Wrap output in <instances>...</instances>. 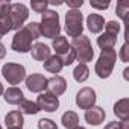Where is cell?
I'll return each instance as SVG.
<instances>
[{
	"label": "cell",
	"mask_w": 129,
	"mask_h": 129,
	"mask_svg": "<svg viewBox=\"0 0 129 129\" xmlns=\"http://www.w3.org/2000/svg\"><path fill=\"white\" fill-rule=\"evenodd\" d=\"M40 29H41V35L50 40H55L56 37H59L61 32V26H59V15L56 11L47 9L43 12L41 15V23H40Z\"/></svg>",
	"instance_id": "cell-1"
},
{
	"label": "cell",
	"mask_w": 129,
	"mask_h": 129,
	"mask_svg": "<svg viewBox=\"0 0 129 129\" xmlns=\"http://www.w3.org/2000/svg\"><path fill=\"white\" fill-rule=\"evenodd\" d=\"M115 61H117V53L114 49L102 50L99 59L96 61V67H94V70L100 79H106L111 76L114 66H115Z\"/></svg>",
	"instance_id": "cell-2"
},
{
	"label": "cell",
	"mask_w": 129,
	"mask_h": 129,
	"mask_svg": "<svg viewBox=\"0 0 129 129\" xmlns=\"http://www.w3.org/2000/svg\"><path fill=\"white\" fill-rule=\"evenodd\" d=\"M70 46L73 47V50L76 53V59L79 61V64H87V62L93 61L94 50H93V46H91V41L88 37H85V35L76 37V38H73Z\"/></svg>",
	"instance_id": "cell-3"
},
{
	"label": "cell",
	"mask_w": 129,
	"mask_h": 129,
	"mask_svg": "<svg viewBox=\"0 0 129 129\" xmlns=\"http://www.w3.org/2000/svg\"><path fill=\"white\" fill-rule=\"evenodd\" d=\"M84 30V15L79 9H70L66 14V32L69 37H81Z\"/></svg>",
	"instance_id": "cell-4"
},
{
	"label": "cell",
	"mask_w": 129,
	"mask_h": 129,
	"mask_svg": "<svg viewBox=\"0 0 129 129\" xmlns=\"http://www.w3.org/2000/svg\"><path fill=\"white\" fill-rule=\"evenodd\" d=\"M2 75L8 81V84L18 85L21 81L26 79V69L23 66H20V64L8 62V64H5L3 69H2Z\"/></svg>",
	"instance_id": "cell-5"
},
{
	"label": "cell",
	"mask_w": 129,
	"mask_h": 129,
	"mask_svg": "<svg viewBox=\"0 0 129 129\" xmlns=\"http://www.w3.org/2000/svg\"><path fill=\"white\" fill-rule=\"evenodd\" d=\"M32 40H34V38H32V35L29 34L27 27L23 26L20 30L15 32V35H14V38H12L11 47H12V50L18 52V53H27V52H30V49H32Z\"/></svg>",
	"instance_id": "cell-6"
},
{
	"label": "cell",
	"mask_w": 129,
	"mask_h": 129,
	"mask_svg": "<svg viewBox=\"0 0 129 129\" xmlns=\"http://www.w3.org/2000/svg\"><path fill=\"white\" fill-rule=\"evenodd\" d=\"M9 17H11V23H12V29L20 30L24 24V21L29 17V9L26 5L23 3H11V11H9Z\"/></svg>",
	"instance_id": "cell-7"
},
{
	"label": "cell",
	"mask_w": 129,
	"mask_h": 129,
	"mask_svg": "<svg viewBox=\"0 0 129 129\" xmlns=\"http://www.w3.org/2000/svg\"><path fill=\"white\" fill-rule=\"evenodd\" d=\"M96 103V91L90 87H85L82 88L78 94H76V105L81 108V109H90L93 108Z\"/></svg>",
	"instance_id": "cell-8"
},
{
	"label": "cell",
	"mask_w": 129,
	"mask_h": 129,
	"mask_svg": "<svg viewBox=\"0 0 129 129\" xmlns=\"http://www.w3.org/2000/svg\"><path fill=\"white\" fill-rule=\"evenodd\" d=\"M37 106L40 111H46V112H53L58 109L59 106V100L56 96L50 94V93H41L37 99Z\"/></svg>",
	"instance_id": "cell-9"
},
{
	"label": "cell",
	"mask_w": 129,
	"mask_h": 129,
	"mask_svg": "<svg viewBox=\"0 0 129 129\" xmlns=\"http://www.w3.org/2000/svg\"><path fill=\"white\" fill-rule=\"evenodd\" d=\"M46 88H47V91L50 94H53V96L58 97V96L66 93V90H67V81L64 79L62 76H53V78L47 79Z\"/></svg>",
	"instance_id": "cell-10"
},
{
	"label": "cell",
	"mask_w": 129,
	"mask_h": 129,
	"mask_svg": "<svg viewBox=\"0 0 129 129\" xmlns=\"http://www.w3.org/2000/svg\"><path fill=\"white\" fill-rule=\"evenodd\" d=\"M9 11H11V3L9 2H0V30L3 34H8L9 30H12Z\"/></svg>",
	"instance_id": "cell-11"
},
{
	"label": "cell",
	"mask_w": 129,
	"mask_h": 129,
	"mask_svg": "<svg viewBox=\"0 0 129 129\" xmlns=\"http://www.w3.org/2000/svg\"><path fill=\"white\" fill-rule=\"evenodd\" d=\"M46 85H47V79L43 75L34 73V75H30V76L26 78V87L32 93H41V91H44Z\"/></svg>",
	"instance_id": "cell-12"
},
{
	"label": "cell",
	"mask_w": 129,
	"mask_h": 129,
	"mask_svg": "<svg viewBox=\"0 0 129 129\" xmlns=\"http://www.w3.org/2000/svg\"><path fill=\"white\" fill-rule=\"evenodd\" d=\"M85 120L87 123L93 124V126H99L103 120H105V111L100 106H93L90 109L85 111Z\"/></svg>",
	"instance_id": "cell-13"
},
{
	"label": "cell",
	"mask_w": 129,
	"mask_h": 129,
	"mask_svg": "<svg viewBox=\"0 0 129 129\" xmlns=\"http://www.w3.org/2000/svg\"><path fill=\"white\" fill-rule=\"evenodd\" d=\"M5 124L8 129H21L24 124L23 114L20 111H11L5 115Z\"/></svg>",
	"instance_id": "cell-14"
},
{
	"label": "cell",
	"mask_w": 129,
	"mask_h": 129,
	"mask_svg": "<svg viewBox=\"0 0 129 129\" xmlns=\"http://www.w3.org/2000/svg\"><path fill=\"white\" fill-rule=\"evenodd\" d=\"M30 52H32V58H34L35 61H43V62H46V61L52 56L49 46H46L44 43H35V44L32 46Z\"/></svg>",
	"instance_id": "cell-15"
},
{
	"label": "cell",
	"mask_w": 129,
	"mask_h": 129,
	"mask_svg": "<svg viewBox=\"0 0 129 129\" xmlns=\"http://www.w3.org/2000/svg\"><path fill=\"white\" fill-rule=\"evenodd\" d=\"M3 99H5V102L6 103H9V105H20L23 100H24V94H23V91L20 90V88H17V87H11V88H8L6 91H3Z\"/></svg>",
	"instance_id": "cell-16"
},
{
	"label": "cell",
	"mask_w": 129,
	"mask_h": 129,
	"mask_svg": "<svg viewBox=\"0 0 129 129\" xmlns=\"http://www.w3.org/2000/svg\"><path fill=\"white\" fill-rule=\"evenodd\" d=\"M87 27L93 34H99L105 27V18L99 14H90L87 17Z\"/></svg>",
	"instance_id": "cell-17"
},
{
	"label": "cell",
	"mask_w": 129,
	"mask_h": 129,
	"mask_svg": "<svg viewBox=\"0 0 129 129\" xmlns=\"http://www.w3.org/2000/svg\"><path fill=\"white\" fill-rule=\"evenodd\" d=\"M114 114L120 120H127L129 118V99H120L114 105Z\"/></svg>",
	"instance_id": "cell-18"
},
{
	"label": "cell",
	"mask_w": 129,
	"mask_h": 129,
	"mask_svg": "<svg viewBox=\"0 0 129 129\" xmlns=\"http://www.w3.org/2000/svg\"><path fill=\"white\" fill-rule=\"evenodd\" d=\"M64 67V64H62V59L61 56L58 55H53L50 56L46 62H44V70H47L49 73H59Z\"/></svg>",
	"instance_id": "cell-19"
},
{
	"label": "cell",
	"mask_w": 129,
	"mask_h": 129,
	"mask_svg": "<svg viewBox=\"0 0 129 129\" xmlns=\"http://www.w3.org/2000/svg\"><path fill=\"white\" fill-rule=\"evenodd\" d=\"M115 43H117V37H115V35H112V34H108V32L102 34V35L97 38V46H99L102 50L114 49Z\"/></svg>",
	"instance_id": "cell-20"
},
{
	"label": "cell",
	"mask_w": 129,
	"mask_h": 129,
	"mask_svg": "<svg viewBox=\"0 0 129 129\" xmlns=\"http://www.w3.org/2000/svg\"><path fill=\"white\" fill-rule=\"evenodd\" d=\"M52 47L55 49V52H56V55L58 56H62L66 52H69L70 49H72V46L69 44V41H67V38L66 37H56L55 40H53V43H52Z\"/></svg>",
	"instance_id": "cell-21"
},
{
	"label": "cell",
	"mask_w": 129,
	"mask_h": 129,
	"mask_svg": "<svg viewBox=\"0 0 129 129\" xmlns=\"http://www.w3.org/2000/svg\"><path fill=\"white\" fill-rule=\"evenodd\" d=\"M61 121H62V126H64V127H67V129H75V127L79 126V117H78V114L73 112V111L64 112Z\"/></svg>",
	"instance_id": "cell-22"
},
{
	"label": "cell",
	"mask_w": 129,
	"mask_h": 129,
	"mask_svg": "<svg viewBox=\"0 0 129 129\" xmlns=\"http://www.w3.org/2000/svg\"><path fill=\"white\" fill-rule=\"evenodd\" d=\"M90 76V69L87 67V64H78L75 72H73V78L76 82H85Z\"/></svg>",
	"instance_id": "cell-23"
},
{
	"label": "cell",
	"mask_w": 129,
	"mask_h": 129,
	"mask_svg": "<svg viewBox=\"0 0 129 129\" xmlns=\"http://www.w3.org/2000/svg\"><path fill=\"white\" fill-rule=\"evenodd\" d=\"M20 112H21V114H27V115H34V114H38L40 109H38V106H37L35 102L24 99V100L20 103Z\"/></svg>",
	"instance_id": "cell-24"
},
{
	"label": "cell",
	"mask_w": 129,
	"mask_h": 129,
	"mask_svg": "<svg viewBox=\"0 0 129 129\" xmlns=\"http://www.w3.org/2000/svg\"><path fill=\"white\" fill-rule=\"evenodd\" d=\"M115 12H117V15H118L121 20H126V12H129V2H126V0L118 2Z\"/></svg>",
	"instance_id": "cell-25"
},
{
	"label": "cell",
	"mask_w": 129,
	"mask_h": 129,
	"mask_svg": "<svg viewBox=\"0 0 129 129\" xmlns=\"http://www.w3.org/2000/svg\"><path fill=\"white\" fill-rule=\"evenodd\" d=\"M26 27H27V30H29V34L32 35V38H34V40H38V38L41 37V29H40V23H37V21H32V23L26 24Z\"/></svg>",
	"instance_id": "cell-26"
},
{
	"label": "cell",
	"mask_w": 129,
	"mask_h": 129,
	"mask_svg": "<svg viewBox=\"0 0 129 129\" xmlns=\"http://www.w3.org/2000/svg\"><path fill=\"white\" fill-rule=\"evenodd\" d=\"M61 59H62V64H64V66H72V64L76 61V53H75L73 47H72L69 52L64 53V55L61 56Z\"/></svg>",
	"instance_id": "cell-27"
},
{
	"label": "cell",
	"mask_w": 129,
	"mask_h": 129,
	"mask_svg": "<svg viewBox=\"0 0 129 129\" xmlns=\"http://www.w3.org/2000/svg\"><path fill=\"white\" fill-rule=\"evenodd\" d=\"M105 32H108V34H112V35H118V32H120V24L117 23V21H108L106 24H105Z\"/></svg>",
	"instance_id": "cell-28"
},
{
	"label": "cell",
	"mask_w": 129,
	"mask_h": 129,
	"mask_svg": "<svg viewBox=\"0 0 129 129\" xmlns=\"http://www.w3.org/2000/svg\"><path fill=\"white\" fill-rule=\"evenodd\" d=\"M38 129H58V126L50 118H41L38 120Z\"/></svg>",
	"instance_id": "cell-29"
},
{
	"label": "cell",
	"mask_w": 129,
	"mask_h": 129,
	"mask_svg": "<svg viewBox=\"0 0 129 129\" xmlns=\"http://www.w3.org/2000/svg\"><path fill=\"white\" fill-rule=\"evenodd\" d=\"M30 6H32V9L35 11V12H38V14H43L44 11H47V6H49V2H32L30 3Z\"/></svg>",
	"instance_id": "cell-30"
},
{
	"label": "cell",
	"mask_w": 129,
	"mask_h": 129,
	"mask_svg": "<svg viewBox=\"0 0 129 129\" xmlns=\"http://www.w3.org/2000/svg\"><path fill=\"white\" fill-rule=\"evenodd\" d=\"M127 50H129V49H127V44L124 43V44L121 46V50H120V59H121L123 62H127V61H129V56H127Z\"/></svg>",
	"instance_id": "cell-31"
},
{
	"label": "cell",
	"mask_w": 129,
	"mask_h": 129,
	"mask_svg": "<svg viewBox=\"0 0 129 129\" xmlns=\"http://www.w3.org/2000/svg\"><path fill=\"white\" fill-rule=\"evenodd\" d=\"M67 5H69V8H72V9H78V8H81V6L84 5V2H82V0H69Z\"/></svg>",
	"instance_id": "cell-32"
},
{
	"label": "cell",
	"mask_w": 129,
	"mask_h": 129,
	"mask_svg": "<svg viewBox=\"0 0 129 129\" xmlns=\"http://www.w3.org/2000/svg\"><path fill=\"white\" fill-rule=\"evenodd\" d=\"M93 8L96 9H106L109 6V2H105V3H99V2H94V0H91V3H90Z\"/></svg>",
	"instance_id": "cell-33"
},
{
	"label": "cell",
	"mask_w": 129,
	"mask_h": 129,
	"mask_svg": "<svg viewBox=\"0 0 129 129\" xmlns=\"http://www.w3.org/2000/svg\"><path fill=\"white\" fill-rule=\"evenodd\" d=\"M105 129H121V126H120V121H109L105 126Z\"/></svg>",
	"instance_id": "cell-34"
},
{
	"label": "cell",
	"mask_w": 129,
	"mask_h": 129,
	"mask_svg": "<svg viewBox=\"0 0 129 129\" xmlns=\"http://www.w3.org/2000/svg\"><path fill=\"white\" fill-rule=\"evenodd\" d=\"M6 56V49H5V46L0 43V59H3Z\"/></svg>",
	"instance_id": "cell-35"
},
{
	"label": "cell",
	"mask_w": 129,
	"mask_h": 129,
	"mask_svg": "<svg viewBox=\"0 0 129 129\" xmlns=\"http://www.w3.org/2000/svg\"><path fill=\"white\" fill-rule=\"evenodd\" d=\"M120 126H121V129H129V120H121Z\"/></svg>",
	"instance_id": "cell-36"
},
{
	"label": "cell",
	"mask_w": 129,
	"mask_h": 129,
	"mask_svg": "<svg viewBox=\"0 0 129 129\" xmlns=\"http://www.w3.org/2000/svg\"><path fill=\"white\" fill-rule=\"evenodd\" d=\"M3 91H5V90H3V85H2V82H0V96L3 94Z\"/></svg>",
	"instance_id": "cell-37"
},
{
	"label": "cell",
	"mask_w": 129,
	"mask_h": 129,
	"mask_svg": "<svg viewBox=\"0 0 129 129\" xmlns=\"http://www.w3.org/2000/svg\"><path fill=\"white\" fill-rule=\"evenodd\" d=\"M75 129H85V127H82V126H78V127H75Z\"/></svg>",
	"instance_id": "cell-38"
},
{
	"label": "cell",
	"mask_w": 129,
	"mask_h": 129,
	"mask_svg": "<svg viewBox=\"0 0 129 129\" xmlns=\"http://www.w3.org/2000/svg\"><path fill=\"white\" fill-rule=\"evenodd\" d=\"M3 35H5V34H3V32H2V30H0V38H2V37H3Z\"/></svg>",
	"instance_id": "cell-39"
},
{
	"label": "cell",
	"mask_w": 129,
	"mask_h": 129,
	"mask_svg": "<svg viewBox=\"0 0 129 129\" xmlns=\"http://www.w3.org/2000/svg\"><path fill=\"white\" fill-rule=\"evenodd\" d=\"M0 129H2V126H0Z\"/></svg>",
	"instance_id": "cell-40"
}]
</instances>
